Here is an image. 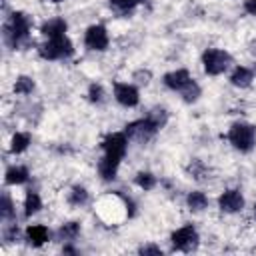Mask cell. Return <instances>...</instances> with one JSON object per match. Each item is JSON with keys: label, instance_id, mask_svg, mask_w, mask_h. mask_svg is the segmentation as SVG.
<instances>
[{"label": "cell", "instance_id": "7402d4cb", "mask_svg": "<svg viewBox=\"0 0 256 256\" xmlns=\"http://www.w3.org/2000/svg\"><path fill=\"white\" fill-rule=\"evenodd\" d=\"M32 90H34V80L30 76H18L16 78V82H14V94L26 96V94H32Z\"/></svg>", "mask_w": 256, "mask_h": 256}, {"label": "cell", "instance_id": "3957f363", "mask_svg": "<svg viewBox=\"0 0 256 256\" xmlns=\"http://www.w3.org/2000/svg\"><path fill=\"white\" fill-rule=\"evenodd\" d=\"M228 142L240 150V152H250L256 144V128L248 122H234L226 134Z\"/></svg>", "mask_w": 256, "mask_h": 256}, {"label": "cell", "instance_id": "5bb4252c", "mask_svg": "<svg viewBox=\"0 0 256 256\" xmlns=\"http://www.w3.org/2000/svg\"><path fill=\"white\" fill-rule=\"evenodd\" d=\"M252 80H254V72L246 66H236L234 72L230 74V82L238 88H248L252 84Z\"/></svg>", "mask_w": 256, "mask_h": 256}, {"label": "cell", "instance_id": "2e32d148", "mask_svg": "<svg viewBox=\"0 0 256 256\" xmlns=\"http://www.w3.org/2000/svg\"><path fill=\"white\" fill-rule=\"evenodd\" d=\"M186 206H188L190 212H202L208 206V196L200 190H194L186 196Z\"/></svg>", "mask_w": 256, "mask_h": 256}, {"label": "cell", "instance_id": "d6986e66", "mask_svg": "<svg viewBox=\"0 0 256 256\" xmlns=\"http://www.w3.org/2000/svg\"><path fill=\"white\" fill-rule=\"evenodd\" d=\"M78 234H80V224L78 222H66L58 230V240H62V242H74L78 238Z\"/></svg>", "mask_w": 256, "mask_h": 256}, {"label": "cell", "instance_id": "277c9868", "mask_svg": "<svg viewBox=\"0 0 256 256\" xmlns=\"http://www.w3.org/2000/svg\"><path fill=\"white\" fill-rule=\"evenodd\" d=\"M38 54L44 60H62L74 54V46L68 40V36H58V38H48V42H44L38 48Z\"/></svg>", "mask_w": 256, "mask_h": 256}, {"label": "cell", "instance_id": "6da1fadb", "mask_svg": "<svg viewBox=\"0 0 256 256\" xmlns=\"http://www.w3.org/2000/svg\"><path fill=\"white\" fill-rule=\"evenodd\" d=\"M102 150L104 156L98 162V174L102 180L110 182L116 178L118 174V166L122 162V158L126 156L128 150V136L124 132H110L104 140H102Z\"/></svg>", "mask_w": 256, "mask_h": 256}, {"label": "cell", "instance_id": "1f68e13d", "mask_svg": "<svg viewBox=\"0 0 256 256\" xmlns=\"http://www.w3.org/2000/svg\"><path fill=\"white\" fill-rule=\"evenodd\" d=\"M244 10H246L250 16H256V0H246V2H244Z\"/></svg>", "mask_w": 256, "mask_h": 256}, {"label": "cell", "instance_id": "9c48e42d", "mask_svg": "<svg viewBox=\"0 0 256 256\" xmlns=\"http://www.w3.org/2000/svg\"><path fill=\"white\" fill-rule=\"evenodd\" d=\"M114 98L120 106L124 108H134L138 106L140 102V94H138V88L128 84V82H116L114 84Z\"/></svg>", "mask_w": 256, "mask_h": 256}, {"label": "cell", "instance_id": "8992f818", "mask_svg": "<svg viewBox=\"0 0 256 256\" xmlns=\"http://www.w3.org/2000/svg\"><path fill=\"white\" fill-rule=\"evenodd\" d=\"M198 242H200V238L192 224H186V226L174 230L170 236L172 250H178V252H192L198 248Z\"/></svg>", "mask_w": 256, "mask_h": 256}, {"label": "cell", "instance_id": "52a82bcc", "mask_svg": "<svg viewBox=\"0 0 256 256\" xmlns=\"http://www.w3.org/2000/svg\"><path fill=\"white\" fill-rule=\"evenodd\" d=\"M158 130H160V128L146 116V118H140V120H134V122L126 124L124 134H126L130 140H136V142H148L150 138H154V134H156Z\"/></svg>", "mask_w": 256, "mask_h": 256}, {"label": "cell", "instance_id": "9a60e30c", "mask_svg": "<svg viewBox=\"0 0 256 256\" xmlns=\"http://www.w3.org/2000/svg\"><path fill=\"white\" fill-rule=\"evenodd\" d=\"M28 178H30V172H28V168L26 166H10L8 170H6V184H12V186H18V184H24V182H28Z\"/></svg>", "mask_w": 256, "mask_h": 256}, {"label": "cell", "instance_id": "5b68a950", "mask_svg": "<svg viewBox=\"0 0 256 256\" xmlns=\"http://www.w3.org/2000/svg\"><path fill=\"white\" fill-rule=\"evenodd\" d=\"M202 64H204V72L206 74L218 76V74L228 70V66L232 64V56L222 48H208L202 54Z\"/></svg>", "mask_w": 256, "mask_h": 256}, {"label": "cell", "instance_id": "30bf717a", "mask_svg": "<svg viewBox=\"0 0 256 256\" xmlns=\"http://www.w3.org/2000/svg\"><path fill=\"white\" fill-rule=\"evenodd\" d=\"M218 208H220V212H224V214L240 212V210L244 208V196H242V192L236 190V188L222 192L220 198H218Z\"/></svg>", "mask_w": 256, "mask_h": 256}, {"label": "cell", "instance_id": "4316f807", "mask_svg": "<svg viewBox=\"0 0 256 256\" xmlns=\"http://www.w3.org/2000/svg\"><path fill=\"white\" fill-rule=\"evenodd\" d=\"M0 214H2V220L8 222L14 218V204L10 200L8 194H2V204H0Z\"/></svg>", "mask_w": 256, "mask_h": 256}, {"label": "cell", "instance_id": "d4e9b609", "mask_svg": "<svg viewBox=\"0 0 256 256\" xmlns=\"http://www.w3.org/2000/svg\"><path fill=\"white\" fill-rule=\"evenodd\" d=\"M148 118L162 130L164 126H166V122H168V112L164 110V108H160V106H156V108H152L150 112H148Z\"/></svg>", "mask_w": 256, "mask_h": 256}, {"label": "cell", "instance_id": "83f0119b", "mask_svg": "<svg viewBox=\"0 0 256 256\" xmlns=\"http://www.w3.org/2000/svg\"><path fill=\"white\" fill-rule=\"evenodd\" d=\"M88 100L92 104H102L104 102V88L100 84H90V88H88Z\"/></svg>", "mask_w": 256, "mask_h": 256}, {"label": "cell", "instance_id": "e0dca14e", "mask_svg": "<svg viewBox=\"0 0 256 256\" xmlns=\"http://www.w3.org/2000/svg\"><path fill=\"white\" fill-rule=\"evenodd\" d=\"M40 208H42V200H40L38 192L28 190V194H26V198H24V216L30 218V216H34L36 212H40Z\"/></svg>", "mask_w": 256, "mask_h": 256}, {"label": "cell", "instance_id": "f1b7e54d", "mask_svg": "<svg viewBox=\"0 0 256 256\" xmlns=\"http://www.w3.org/2000/svg\"><path fill=\"white\" fill-rule=\"evenodd\" d=\"M2 238H4L6 242L18 240V226H16V224H6V226L2 228Z\"/></svg>", "mask_w": 256, "mask_h": 256}, {"label": "cell", "instance_id": "4fadbf2b", "mask_svg": "<svg viewBox=\"0 0 256 256\" xmlns=\"http://www.w3.org/2000/svg\"><path fill=\"white\" fill-rule=\"evenodd\" d=\"M68 30V24L64 18H50L42 24L40 32L46 36V38H58V36H64Z\"/></svg>", "mask_w": 256, "mask_h": 256}, {"label": "cell", "instance_id": "ffe728a7", "mask_svg": "<svg viewBox=\"0 0 256 256\" xmlns=\"http://www.w3.org/2000/svg\"><path fill=\"white\" fill-rule=\"evenodd\" d=\"M88 190L84 186H72L68 192V204L70 206H84L88 202Z\"/></svg>", "mask_w": 256, "mask_h": 256}, {"label": "cell", "instance_id": "484cf974", "mask_svg": "<svg viewBox=\"0 0 256 256\" xmlns=\"http://www.w3.org/2000/svg\"><path fill=\"white\" fill-rule=\"evenodd\" d=\"M188 172L192 174V178L196 180H206V174H208V168L204 166L202 160H192V164L188 166Z\"/></svg>", "mask_w": 256, "mask_h": 256}, {"label": "cell", "instance_id": "ba28073f", "mask_svg": "<svg viewBox=\"0 0 256 256\" xmlns=\"http://www.w3.org/2000/svg\"><path fill=\"white\" fill-rule=\"evenodd\" d=\"M84 44H86V48L96 50V52L106 50L108 44H110L108 30H106L102 24H92V26L86 30V34H84Z\"/></svg>", "mask_w": 256, "mask_h": 256}, {"label": "cell", "instance_id": "ac0fdd59", "mask_svg": "<svg viewBox=\"0 0 256 256\" xmlns=\"http://www.w3.org/2000/svg\"><path fill=\"white\" fill-rule=\"evenodd\" d=\"M30 142H32V138H30L28 132H16L10 140V152L12 154H22L30 146Z\"/></svg>", "mask_w": 256, "mask_h": 256}, {"label": "cell", "instance_id": "4dcf8cb0", "mask_svg": "<svg viewBox=\"0 0 256 256\" xmlns=\"http://www.w3.org/2000/svg\"><path fill=\"white\" fill-rule=\"evenodd\" d=\"M134 80H136L138 84H148V82H150V72H148V70H138V72L134 74Z\"/></svg>", "mask_w": 256, "mask_h": 256}, {"label": "cell", "instance_id": "8fae6325", "mask_svg": "<svg viewBox=\"0 0 256 256\" xmlns=\"http://www.w3.org/2000/svg\"><path fill=\"white\" fill-rule=\"evenodd\" d=\"M24 236H26V242H28L30 246L40 248V246H44V244L50 240V230H48L46 226H42V224H30V226L26 228Z\"/></svg>", "mask_w": 256, "mask_h": 256}, {"label": "cell", "instance_id": "e575fe53", "mask_svg": "<svg viewBox=\"0 0 256 256\" xmlns=\"http://www.w3.org/2000/svg\"><path fill=\"white\" fill-rule=\"evenodd\" d=\"M254 218H256V204H254Z\"/></svg>", "mask_w": 256, "mask_h": 256}, {"label": "cell", "instance_id": "7c38bea8", "mask_svg": "<svg viewBox=\"0 0 256 256\" xmlns=\"http://www.w3.org/2000/svg\"><path fill=\"white\" fill-rule=\"evenodd\" d=\"M190 80H192L190 72L184 70V68H180V70H174V72L164 74V80H162V82H164L166 88H170V90H174V92H180Z\"/></svg>", "mask_w": 256, "mask_h": 256}, {"label": "cell", "instance_id": "836d02e7", "mask_svg": "<svg viewBox=\"0 0 256 256\" xmlns=\"http://www.w3.org/2000/svg\"><path fill=\"white\" fill-rule=\"evenodd\" d=\"M44 2H62V0H44Z\"/></svg>", "mask_w": 256, "mask_h": 256}, {"label": "cell", "instance_id": "44dd1931", "mask_svg": "<svg viewBox=\"0 0 256 256\" xmlns=\"http://www.w3.org/2000/svg\"><path fill=\"white\" fill-rule=\"evenodd\" d=\"M180 96H182V100H184V102H188V104L196 102V100H198V96H200V86L196 84V80H190V82L180 90Z\"/></svg>", "mask_w": 256, "mask_h": 256}, {"label": "cell", "instance_id": "7a4b0ae2", "mask_svg": "<svg viewBox=\"0 0 256 256\" xmlns=\"http://www.w3.org/2000/svg\"><path fill=\"white\" fill-rule=\"evenodd\" d=\"M30 30H32L30 16L26 12H12L2 26V38H4L6 46L16 50L30 42Z\"/></svg>", "mask_w": 256, "mask_h": 256}, {"label": "cell", "instance_id": "d6a6232c", "mask_svg": "<svg viewBox=\"0 0 256 256\" xmlns=\"http://www.w3.org/2000/svg\"><path fill=\"white\" fill-rule=\"evenodd\" d=\"M62 252H64V254H78V250H76L74 246H70V244H64V246H62Z\"/></svg>", "mask_w": 256, "mask_h": 256}, {"label": "cell", "instance_id": "cb8c5ba5", "mask_svg": "<svg viewBox=\"0 0 256 256\" xmlns=\"http://www.w3.org/2000/svg\"><path fill=\"white\" fill-rule=\"evenodd\" d=\"M140 2H144V0H110V6H112L116 12L126 14V12H132Z\"/></svg>", "mask_w": 256, "mask_h": 256}, {"label": "cell", "instance_id": "603a6c76", "mask_svg": "<svg viewBox=\"0 0 256 256\" xmlns=\"http://www.w3.org/2000/svg\"><path fill=\"white\" fill-rule=\"evenodd\" d=\"M134 180H136V184H138L142 190H152V188L156 186V182H158L152 172H138Z\"/></svg>", "mask_w": 256, "mask_h": 256}, {"label": "cell", "instance_id": "f546056e", "mask_svg": "<svg viewBox=\"0 0 256 256\" xmlns=\"http://www.w3.org/2000/svg\"><path fill=\"white\" fill-rule=\"evenodd\" d=\"M140 254H156V256H162V250L160 246H154V244H146V246H140L138 248Z\"/></svg>", "mask_w": 256, "mask_h": 256}]
</instances>
